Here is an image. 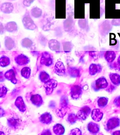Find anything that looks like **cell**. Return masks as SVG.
Masks as SVG:
<instances>
[{
    "label": "cell",
    "mask_w": 120,
    "mask_h": 135,
    "mask_svg": "<svg viewBox=\"0 0 120 135\" xmlns=\"http://www.w3.org/2000/svg\"><path fill=\"white\" fill-rule=\"evenodd\" d=\"M22 21L24 27L26 29L33 31L37 28V26L28 12L25 13L23 16Z\"/></svg>",
    "instance_id": "6da1fadb"
},
{
    "label": "cell",
    "mask_w": 120,
    "mask_h": 135,
    "mask_svg": "<svg viewBox=\"0 0 120 135\" xmlns=\"http://www.w3.org/2000/svg\"><path fill=\"white\" fill-rule=\"evenodd\" d=\"M53 58L51 54L46 51L43 52L41 57L40 63L42 65L49 66L52 65Z\"/></svg>",
    "instance_id": "7a4b0ae2"
},
{
    "label": "cell",
    "mask_w": 120,
    "mask_h": 135,
    "mask_svg": "<svg viewBox=\"0 0 120 135\" xmlns=\"http://www.w3.org/2000/svg\"><path fill=\"white\" fill-rule=\"evenodd\" d=\"M108 85L107 80L104 77H102L96 80L92 85V88L94 90L98 91L106 88Z\"/></svg>",
    "instance_id": "3957f363"
},
{
    "label": "cell",
    "mask_w": 120,
    "mask_h": 135,
    "mask_svg": "<svg viewBox=\"0 0 120 135\" xmlns=\"http://www.w3.org/2000/svg\"><path fill=\"white\" fill-rule=\"evenodd\" d=\"M57 82L53 79H50L45 83L44 87L46 89V94L47 95L51 94L57 86Z\"/></svg>",
    "instance_id": "277c9868"
},
{
    "label": "cell",
    "mask_w": 120,
    "mask_h": 135,
    "mask_svg": "<svg viewBox=\"0 0 120 135\" xmlns=\"http://www.w3.org/2000/svg\"><path fill=\"white\" fill-rule=\"evenodd\" d=\"M91 112V109L89 107L85 106L82 107L78 112L76 115L78 119L84 120L87 119Z\"/></svg>",
    "instance_id": "5b68a950"
},
{
    "label": "cell",
    "mask_w": 120,
    "mask_h": 135,
    "mask_svg": "<svg viewBox=\"0 0 120 135\" xmlns=\"http://www.w3.org/2000/svg\"><path fill=\"white\" fill-rule=\"evenodd\" d=\"M120 124V120L117 117H113L109 119L106 124V128L108 130L113 129L118 127Z\"/></svg>",
    "instance_id": "8992f818"
},
{
    "label": "cell",
    "mask_w": 120,
    "mask_h": 135,
    "mask_svg": "<svg viewBox=\"0 0 120 135\" xmlns=\"http://www.w3.org/2000/svg\"><path fill=\"white\" fill-rule=\"evenodd\" d=\"M16 63L20 66L26 65L30 62L29 58L23 54H20L15 58Z\"/></svg>",
    "instance_id": "52a82bcc"
},
{
    "label": "cell",
    "mask_w": 120,
    "mask_h": 135,
    "mask_svg": "<svg viewBox=\"0 0 120 135\" xmlns=\"http://www.w3.org/2000/svg\"><path fill=\"white\" fill-rule=\"evenodd\" d=\"M0 8L1 11L3 13L9 14L13 12L14 9V6L12 3L5 2L2 4Z\"/></svg>",
    "instance_id": "ba28073f"
},
{
    "label": "cell",
    "mask_w": 120,
    "mask_h": 135,
    "mask_svg": "<svg viewBox=\"0 0 120 135\" xmlns=\"http://www.w3.org/2000/svg\"><path fill=\"white\" fill-rule=\"evenodd\" d=\"M48 46L50 50L52 51H61V46L60 42L55 39H51L48 42Z\"/></svg>",
    "instance_id": "9c48e42d"
},
{
    "label": "cell",
    "mask_w": 120,
    "mask_h": 135,
    "mask_svg": "<svg viewBox=\"0 0 120 135\" xmlns=\"http://www.w3.org/2000/svg\"><path fill=\"white\" fill-rule=\"evenodd\" d=\"M54 72L58 75L62 76L66 74V69L63 62L59 61L56 63L54 69Z\"/></svg>",
    "instance_id": "30bf717a"
},
{
    "label": "cell",
    "mask_w": 120,
    "mask_h": 135,
    "mask_svg": "<svg viewBox=\"0 0 120 135\" xmlns=\"http://www.w3.org/2000/svg\"><path fill=\"white\" fill-rule=\"evenodd\" d=\"M82 89L81 87L79 85H75L71 88L70 94L71 97L74 99H77L81 95Z\"/></svg>",
    "instance_id": "8fae6325"
},
{
    "label": "cell",
    "mask_w": 120,
    "mask_h": 135,
    "mask_svg": "<svg viewBox=\"0 0 120 135\" xmlns=\"http://www.w3.org/2000/svg\"><path fill=\"white\" fill-rule=\"evenodd\" d=\"M103 116V113L99 109H94L92 112V118L93 120L96 122H99L101 121Z\"/></svg>",
    "instance_id": "7c38bea8"
},
{
    "label": "cell",
    "mask_w": 120,
    "mask_h": 135,
    "mask_svg": "<svg viewBox=\"0 0 120 135\" xmlns=\"http://www.w3.org/2000/svg\"><path fill=\"white\" fill-rule=\"evenodd\" d=\"M4 45L7 50H11L15 47V42L11 37L6 36L4 38Z\"/></svg>",
    "instance_id": "4fadbf2b"
},
{
    "label": "cell",
    "mask_w": 120,
    "mask_h": 135,
    "mask_svg": "<svg viewBox=\"0 0 120 135\" xmlns=\"http://www.w3.org/2000/svg\"><path fill=\"white\" fill-rule=\"evenodd\" d=\"M6 31L10 33L15 32L18 30L17 24L14 21L8 22L5 25Z\"/></svg>",
    "instance_id": "5bb4252c"
},
{
    "label": "cell",
    "mask_w": 120,
    "mask_h": 135,
    "mask_svg": "<svg viewBox=\"0 0 120 135\" xmlns=\"http://www.w3.org/2000/svg\"><path fill=\"white\" fill-rule=\"evenodd\" d=\"M102 69V66L100 64L92 63L90 64L89 67V73L91 75H94L101 72Z\"/></svg>",
    "instance_id": "9a60e30c"
},
{
    "label": "cell",
    "mask_w": 120,
    "mask_h": 135,
    "mask_svg": "<svg viewBox=\"0 0 120 135\" xmlns=\"http://www.w3.org/2000/svg\"><path fill=\"white\" fill-rule=\"evenodd\" d=\"M116 57V52L113 51H107L105 52L104 57L105 60L108 63L113 62Z\"/></svg>",
    "instance_id": "2e32d148"
},
{
    "label": "cell",
    "mask_w": 120,
    "mask_h": 135,
    "mask_svg": "<svg viewBox=\"0 0 120 135\" xmlns=\"http://www.w3.org/2000/svg\"><path fill=\"white\" fill-rule=\"evenodd\" d=\"M52 116L48 113H45L41 116L40 118V120L41 122L44 124H49L52 121Z\"/></svg>",
    "instance_id": "e0dca14e"
},
{
    "label": "cell",
    "mask_w": 120,
    "mask_h": 135,
    "mask_svg": "<svg viewBox=\"0 0 120 135\" xmlns=\"http://www.w3.org/2000/svg\"><path fill=\"white\" fill-rule=\"evenodd\" d=\"M87 129L89 132L92 134L97 133L99 131L100 127L98 124L93 122H90L87 125Z\"/></svg>",
    "instance_id": "ac0fdd59"
},
{
    "label": "cell",
    "mask_w": 120,
    "mask_h": 135,
    "mask_svg": "<svg viewBox=\"0 0 120 135\" xmlns=\"http://www.w3.org/2000/svg\"><path fill=\"white\" fill-rule=\"evenodd\" d=\"M4 76L6 78L11 81L13 84H16L17 80L16 78L15 73L13 69L8 70L6 72Z\"/></svg>",
    "instance_id": "d6986e66"
},
{
    "label": "cell",
    "mask_w": 120,
    "mask_h": 135,
    "mask_svg": "<svg viewBox=\"0 0 120 135\" xmlns=\"http://www.w3.org/2000/svg\"><path fill=\"white\" fill-rule=\"evenodd\" d=\"M31 102L34 105L39 107L43 103V100L41 97L38 94L32 95L31 97Z\"/></svg>",
    "instance_id": "ffe728a7"
},
{
    "label": "cell",
    "mask_w": 120,
    "mask_h": 135,
    "mask_svg": "<svg viewBox=\"0 0 120 135\" xmlns=\"http://www.w3.org/2000/svg\"><path fill=\"white\" fill-rule=\"evenodd\" d=\"M15 105L20 111L24 112L26 110V105L22 97H18L16 101Z\"/></svg>",
    "instance_id": "44dd1931"
},
{
    "label": "cell",
    "mask_w": 120,
    "mask_h": 135,
    "mask_svg": "<svg viewBox=\"0 0 120 135\" xmlns=\"http://www.w3.org/2000/svg\"><path fill=\"white\" fill-rule=\"evenodd\" d=\"M109 78L112 82L115 85H120V75L117 73H111L109 75Z\"/></svg>",
    "instance_id": "7402d4cb"
},
{
    "label": "cell",
    "mask_w": 120,
    "mask_h": 135,
    "mask_svg": "<svg viewBox=\"0 0 120 135\" xmlns=\"http://www.w3.org/2000/svg\"><path fill=\"white\" fill-rule=\"evenodd\" d=\"M31 14L33 18H38L41 17L42 15V11L38 7H34L31 9Z\"/></svg>",
    "instance_id": "603a6c76"
},
{
    "label": "cell",
    "mask_w": 120,
    "mask_h": 135,
    "mask_svg": "<svg viewBox=\"0 0 120 135\" xmlns=\"http://www.w3.org/2000/svg\"><path fill=\"white\" fill-rule=\"evenodd\" d=\"M21 44L22 47L23 48L28 49L32 47L33 43L29 38H25L22 40Z\"/></svg>",
    "instance_id": "cb8c5ba5"
},
{
    "label": "cell",
    "mask_w": 120,
    "mask_h": 135,
    "mask_svg": "<svg viewBox=\"0 0 120 135\" xmlns=\"http://www.w3.org/2000/svg\"><path fill=\"white\" fill-rule=\"evenodd\" d=\"M64 29L66 31H70L72 29L73 26V21L72 19L70 18H68L64 21Z\"/></svg>",
    "instance_id": "d4e9b609"
},
{
    "label": "cell",
    "mask_w": 120,
    "mask_h": 135,
    "mask_svg": "<svg viewBox=\"0 0 120 135\" xmlns=\"http://www.w3.org/2000/svg\"><path fill=\"white\" fill-rule=\"evenodd\" d=\"M53 131L57 135L63 134L65 132V128L63 125L57 123L53 127Z\"/></svg>",
    "instance_id": "484cf974"
},
{
    "label": "cell",
    "mask_w": 120,
    "mask_h": 135,
    "mask_svg": "<svg viewBox=\"0 0 120 135\" xmlns=\"http://www.w3.org/2000/svg\"><path fill=\"white\" fill-rule=\"evenodd\" d=\"M10 63V60L9 57L4 55L1 57L0 59V65L1 67H7L9 65Z\"/></svg>",
    "instance_id": "4316f807"
},
{
    "label": "cell",
    "mask_w": 120,
    "mask_h": 135,
    "mask_svg": "<svg viewBox=\"0 0 120 135\" xmlns=\"http://www.w3.org/2000/svg\"><path fill=\"white\" fill-rule=\"evenodd\" d=\"M8 125L12 128H17L20 124L19 121L15 118H10L8 119Z\"/></svg>",
    "instance_id": "83f0119b"
},
{
    "label": "cell",
    "mask_w": 120,
    "mask_h": 135,
    "mask_svg": "<svg viewBox=\"0 0 120 135\" xmlns=\"http://www.w3.org/2000/svg\"><path fill=\"white\" fill-rule=\"evenodd\" d=\"M68 74L71 76L77 77L79 76L80 70L75 67H70L68 69Z\"/></svg>",
    "instance_id": "f1b7e54d"
},
{
    "label": "cell",
    "mask_w": 120,
    "mask_h": 135,
    "mask_svg": "<svg viewBox=\"0 0 120 135\" xmlns=\"http://www.w3.org/2000/svg\"><path fill=\"white\" fill-rule=\"evenodd\" d=\"M63 48L64 51L66 53L71 51L73 47V45L71 42H65L63 43Z\"/></svg>",
    "instance_id": "f546056e"
},
{
    "label": "cell",
    "mask_w": 120,
    "mask_h": 135,
    "mask_svg": "<svg viewBox=\"0 0 120 135\" xmlns=\"http://www.w3.org/2000/svg\"><path fill=\"white\" fill-rule=\"evenodd\" d=\"M39 78L42 82L45 83H46L50 80L49 75L45 71L41 72L40 74Z\"/></svg>",
    "instance_id": "4dcf8cb0"
},
{
    "label": "cell",
    "mask_w": 120,
    "mask_h": 135,
    "mask_svg": "<svg viewBox=\"0 0 120 135\" xmlns=\"http://www.w3.org/2000/svg\"><path fill=\"white\" fill-rule=\"evenodd\" d=\"M21 73L22 76L26 79H28L30 76L31 70L28 67H25L22 69Z\"/></svg>",
    "instance_id": "1f68e13d"
},
{
    "label": "cell",
    "mask_w": 120,
    "mask_h": 135,
    "mask_svg": "<svg viewBox=\"0 0 120 135\" xmlns=\"http://www.w3.org/2000/svg\"><path fill=\"white\" fill-rule=\"evenodd\" d=\"M108 99L105 97H102L98 100V104L100 108L105 107L108 103Z\"/></svg>",
    "instance_id": "d6a6232c"
},
{
    "label": "cell",
    "mask_w": 120,
    "mask_h": 135,
    "mask_svg": "<svg viewBox=\"0 0 120 135\" xmlns=\"http://www.w3.org/2000/svg\"><path fill=\"white\" fill-rule=\"evenodd\" d=\"M78 119L76 115L73 113L69 114L67 119L68 122L71 124H73L75 123Z\"/></svg>",
    "instance_id": "836d02e7"
},
{
    "label": "cell",
    "mask_w": 120,
    "mask_h": 135,
    "mask_svg": "<svg viewBox=\"0 0 120 135\" xmlns=\"http://www.w3.org/2000/svg\"><path fill=\"white\" fill-rule=\"evenodd\" d=\"M66 108L61 107L59 109H57L56 111V113L59 117H63L65 116L66 113Z\"/></svg>",
    "instance_id": "e575fe53"
},
{
    "label": "cell",
    "mask_w": 120,
    "mask_h": 135,
    "mask_svg": "<svg viewBox=\"0 0 120 135\" xmlns=\"http://www.w3.org/2000/svg\"><path fill=\"white\" fill-rule=\"evenodd\" d=\"M68 104V100L66 97L64 96L62 97L60 101L61 107L65 108H66L67 107Z\"/></svg>",
    "instance_id": "d590c367"
},
{
    "label": "cell",
    "mask_w": 120,
    "mask_h": 135,
    "mask_svg": "<svg viewBox=\"0 0 120 135\" xmlns=\"http://www.w3.org/2000/svg\"><path fill=\"white\" fill-rule=\"evenodd\" d=\"M119 45V43L117 40H116V39L112 40L110 44V46H111V47L117 49L118 48Z\"/></svg>",
    "instance_id": "8d00e7d4"
},
{
    "label": "cell",
    "mask_w": 120,
    "mask_h": 135,
    "mask_svg": "<svg viewBox=\"0 0 120 135\" xmlns=\"http://www.w3.org/2000/svg\"><path fill=\"white\" fill-rule=\"evenodd\" d=\"M39 41L40 43L43 46H46L47 43V39L44 36L40 35L39 37Z\"/></svg>",
    "instance_id": "74e56055"
},
{
    "label": "cell",
    "mask_w": 120,
    "mask_h": 135,
    "mask_svg": "<svg viewBox=\"0 0 120 135\" xmlns=\"http://www.w3.org/2000/svg\"><path fill=\"white\" fill-rule=\"evenodd\" d=\"M7 89L4 86H2L1 87V97L3 98L7 94Z\"/></svg>",
    "instance_id": "f35d334b"
},
{
    "label": "cell",
    "mask_w": 120,
    "mask_h": 135,
    "mask_svg": "<svg viewBox=\"0 0 120 135\" xmlns=\"http://www.w3.org/2000/svg\"><path fill=\"white\" fill-rule=\"evenodd\" d=\"M70 134L71 135H81V132L79 129L76 128L74 129L70 132Z\"/></svg>",
    "instance_id": "ab89813d"
},
{
    "label": "cell",
    "mask_w": 120,
    "mask_h": 135,
    "mask_svg": "<svg viewBox=\"0 0 120 135\" xmlns=\"http://www.w3.org/2000/svg\"><path fill=\"white\" fill-rule=\"evenodd\" d=\"M34 0H24L23 4L26 7H28L31 6Z\"/></svg>",
    "instance_id": "60d3db41"
},
{
    "label": "cell",
    "mask_w": 120,
    "mask_h": 135,
    "mask_svg": "<svg viewBox=\"0 0 120 135\" xmlns=\"http://www.w3.org/2000/svg\"><path fill=\"white\" fill-rule=\"evenodd\" d=\"M114 104L118 107H120V96L117 97L114 101Z\"/></svg>",
    "instance_id": "b9f144b4"
},
{
    "label": "cell",
    "mask_w": 120,
    "mask_h": 135,
    "mask_svg": "<svg viewBox=\"0 0 120 135\" xmlns=\"http://www.w3.org/2000/svg\"><path fill=\"white\" fill-rule=\"evenodd\" d=\"M5 27L3 26V24L1 23L0 24V33L1 34H3L5 31Z\"/></svg>",
    "instance_id": "7bdbcfd3"
},
{
    "label": "cell",
    "mask_w": 120,
    "mask_h": 135,
    "mask_svg": "<svg viewBox=\"0 0 120 135\" xmlns=\"http://www.w3.org/2000/svg\"><path fill=\"white\" fill-rule=\"evenodd\" d=\"M51 132L49 130L46 129L44 130L42 133V134L44 135H50L51 134Z\"/></svg>",
    "instance_id": "ee69618b"
},
{
    "label": "cell",
    "mask_w": 120,
    "mask_h": 135,
    "mask_svg": "<svg viewBox=\"0 0 120 135\" xmlns=\"http://www.w3.org/2000/svg\"><path fill=\"white\" fill-rule=\"evenodd\" d=\"M112 134L120 135V131H116L114 132Z\"/></svg>",
    "instance_id": "f6af8a7d"
},
{
    "label": "cell",
    "mask_w": 120,
    "mask_h": 135,
    "mask_svg": "<svg viewBox=\"0 0 120 135\" xmlns=\"http://www.w3.org/2000/svg\"><path fill=\"white\" fill-rule=\"evenodd\" d=\"M117 63L120 66V55L119 56V57H118Z\"/></svg>",
    "instance_id": "bcb514c9"
},
{
    "label": "cell",
    "mask_w": 120,
    "mask_h": 135,
    "mask_svg": "<svg viewBox=\"0 0 120 135\" xmlns=\"http://www.w3.org/2000/svg\"><path fill=\"white\" fill-rule=\"evenodd\" d=\"M9 1H15V0H9Z\"/></svg>",
    "instance_id": "7dc6e473"
}]
</instances>
